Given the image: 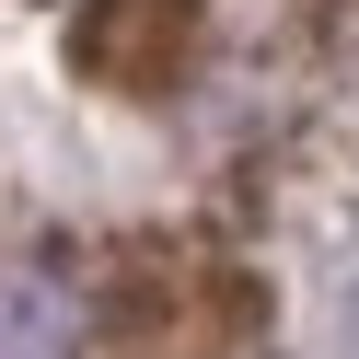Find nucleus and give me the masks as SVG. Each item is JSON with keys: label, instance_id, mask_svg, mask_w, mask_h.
I'll use <instances>...</instances> for the list:
<instances>
[{"label": "nucleus", "instance_id": "nucleus-1", "mask_svg": "<svg viewBox=\"0 0 359 359\" xmlns=\"http://www.w3.org/2000/svg\"><path fill=\"white\" fill-rule=\"evenodd\" d=\"M186 35H197V0H93L70 35V58L116 93H163L186 70Z\"/></svg>", "mask_w": 359, "mask_h": 359}, {"label": "nucleus", "instance_id": "nucleus-2", "mask_svg": "<svg viewBox=\"0 0 359 359\" xmlns=\"http://www.w3.org/2000/svg\"><path fill=\"white\" fill-rule=\"evenodd\" d=\"M0 359H81V302L58 266H0Z\"/></svg>", "mask_w": 359, "mask_h": 359}]
</instances>
